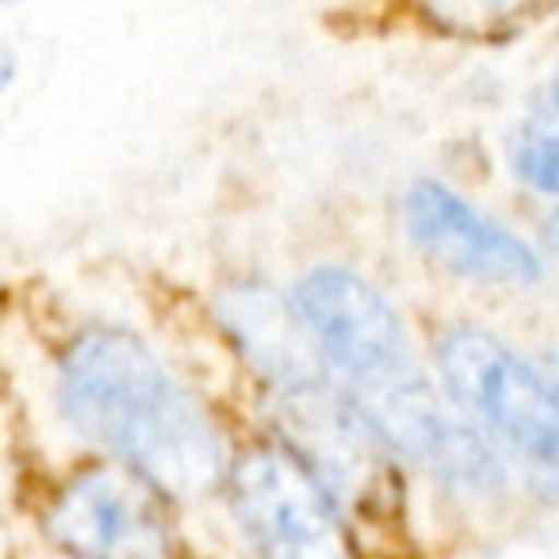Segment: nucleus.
Masks as SVG:
<instances>
[{
  "label": "nucleus",
  "instance_id": "1",
  "mask_svg": "<svg viewBox=\"0 0 559 559\" xmlns=\"http://www.w3.org/2000/svg\"><path fill=\"white\" fill-rule=\"evenodd\" d=\"M62 403L81 433L146 475L162 495L200 498L223 472L203 414L131 334L93 330L81 337L62 368Z\"/></svg>",
  "mask_w": 559,
  "mask_h": 559
},
{
  "label": "nucleus",
  "instance_id": "2",
  "mask_svg": "<svg viewBox=\"0 0 559 559\" xmlns=\"http://www.w3.org/2000/svg\"><path fill=\"white\" fill-rule=\"evenodd\" d=\"M226 483L234 513L264 559H357L334 495L296 444H249Z\"/></svg>",
  "mask_w": 559,
  "mask_h": 559
},
{
  "label": "nucleus",
  "instance_id": "3",
  "mask_svg": "<svg viewBox=\"0 0 559 559\" xmlns=\"http://www.w3.org/2000/svg\"><path fill=\"white\" fill-rule=\"evenodd\" d=\"M441 380L456 406L540 464H559V383L483 330H449L437 345Z\"/></svg>",
  "mask_w": 559,
  "mask_h": 559
},
{
  "label": "nucleus",
  "instance_id": "4",
  "mask_svg": "<svg viewBox=\"0 0 559 559\" xmlns=\"http://www.w3.org/2000/svg\"><path fill=\"white\" fill-rule=\"evenodd\" d=\"M299 330L357 391L406 372L403 322L391 304L342 269H319L296 284Z\"/></svg>",
  "mask_w": 559,
  "mask_h": 559
},
{
  "label": "nucleus",
  "instance_id": "5",
  "mask_svg": "<svg viewBox=\"0 0 559 559\" xmlns=\"http://www.w3.org/2000/svg\"><path fill=\"white\" fill-rule=\"evenodd\" d=\"M50 536L78 559H157L165 551L162 490L127 464L93 467L58 495Z\"/></svg>",
  "mask_w": 559,
  "mask_h": 559
},
{
  "label": "nucleus",
  "instance_id": "6",
  "mask_svg": "<svg viewBox=\"0 0 559 559\" xmlns=\"http://www.w3.org/2000/svg\"><path fill=\"white\" fill-rule=\"evenodd\" d=\"M357 411L383 444L418 460L441 479L475 490L498 483V464L483 437L452 406H444L441 395L414 376V368L357 391Z\"/></svg>",
  "mask_w": 559,
  "mask_h": 559
},
{
  "label": "nucleus",
  "instance_id": "7",
  "mask_svg": "<svg viewBox=\"0 0 559 559\" xmlns=\"http://www.w3.org/2000/svg\"><path fill=\"white\" fill-rule=\"evenodd\" d=\"M406 230L444 269L490 284H533L540 280L536 253L510 234L506 226L490 223L483 211L460 200L452 188L437 180H421L406 195Z\"/></svg>",
  "mask_w": 559,
  "mask_h": 559
},
{
  "label": "nucleus",
  "instance_id": "8",
  "mask_svg": "<svg viewBox=\"0 0 559 559\" xmlns=\"http://www.w3.org/2000/svg\"><path fill=\"white\" fill-rule=\"evenodd\" d=\"M510 162L525 185L559 192V131H540V127L521 131L510 146Z\"/></svg>",
  "mask_w": 559,
  "mask_h": 559
},
{
  "label": "nucleus",
  "instance_id": "9",
  "mask_svg": "<svg viewBox=\"0 0 559 559\" xmlns=\"http://www.w3.org/2000/svg\"><path fill=\"white\" fill-rule=\"evenodd\" d=\"M437 20L456 32H495L506 27L521 9V0H433Z\"/></svg>",
  "mask_w": 559,
  "mask_h": 559
},
{
  "label": "nucleus",
  "instance_id": "10",
  "mask_svg": "<svg viewBox=\"0 0 559 559\" xmlns=\"http://www.w3.org/2000/svg\"><path fill=\"white\" fill-rule=\"evenodd\" d=\"M12 73H16V62H12L9 50H0V93H4V85L12 81Z\"/></svg>",
  "mask_w": 559,
  "mask_h": 559
},
{
  "label": "nucleus",
  "instance_id": "11",
  "mask_svg": "<svg viewBox=\"0 0 559 559\" xmlns=\"http://www.w3.org/2000/svg\"><path fill=\"white\" fill-rule=\"evenodd\" d=\"M548 238H551V241H556V246H559V211H556V215H551V226H548Z\"/></svg>",
  "mask_w": 559,
  "mask_h": 559
},
{
  "label": "nucleus",
  "instance_id": "12",
  "mask_svg": "<svg viewBox=\"0 0 559 559\" xmlns=\"http://www.w3.org/2000/svg\"><path fill=\"white\" fill-rule=\"evenodd\" d=\"M0 4H16V0H0Z\"/></svg>",
  "mask_w": 559,
  "mask_h": 559
},
{
  "label": "nucleus",
  "instance_id": "13",
  "mask_svg": "<svg viewBox=\"0 0 559 559\" xmlns=\"http://www.w3.org/2000/svg\"><path fill=\"white\" fill-rule=\"evenodd\" d=\"M556 100H559V85H556Z\"/></svg>",
  "mask_w": 559,
  "mask_h": 559
}]
</instances>
